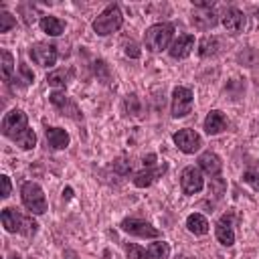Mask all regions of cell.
I'll return each mask as SVG.
<instances>
[{
    "instance_id": "cell-1",
    "label": "cell",
    "mask_w": 259,
    "mask_h": 259,
    "mask_svg": "<svg viewBox=\"0 0 259 259\" xmlns=\"http://www.w3.org/2000/svg\"><path fill=\"white\" fill-rule=\"evenodd\" d=\"M0 221H2V227L8 233H18V235H24V237H32L38 231V225L32 217H24L22 212H18L12 206L2 208Z\"/></svg>"
},
{
    "instance_id": "cell-2",
    "label": "cell",
    "mask_w": 259,
    "mask_h": 259,
    "mask_svg": "<svg viewBox=\"0 0 259 259\" xmlns=\"http://www.w3.org/2000/svg\"><path fill=\"white\" fill-rule=\"evenodd\" d=\"M172 36H174V24L172 22H158L146 30L144 45L150 53H160V51L168 49Z\"/></svg>"
},
{
    "instance_id": "cell-12",
    "label": "cell",
    "mask_w": 259,
    "mask_h": 259,
    "mask_svg": "<svg viewBox=\"0 0 259 259\" xmlns=\"http://www.w3.org/2000/svg\"><path fill=\"white\" fill-rule=\"evenodd\" d=\"M221 22H223V26L227 28V32L239 34V32L243 30V26H245V14H243L239 8L231 6V8H225Z\"/></svg>"
},
{
    "instance_id": "cell-35",
    "label": "cell",
    "mask_w": 259,
    "mask_h": 259,
    "mask_svg": "<svg viewBox=\"0 0 259 259\" xmlns=\"http://www.w3.org/2000/svg\"><path fill=\"white\" fill-rule=\"evenodd\" d=\"M123 47H125V49H123V53H125L127 57H132V59H138V57L142 55V51H140V47H138L136 42H132V40H130V42H125Z\"/></svg>"
},
{
    "instance_id": "cell-26",
    "label": "cell",
    "mask_w": 259,
    "mask_h": 259,
    "mask_svg": "<svg viewBox=\"0 0 259 259\" xmlns=\"http://www.w3.org/2000/svg\"><path fill=\"white\" fill-rule=\"evenodd\" d=\"M243 182H247L249 186H253L259 192V164H249L243 172Z\"/></svg>"
},
{
    "instance_id": "cell-31",
    "label": "cell",
    "mask_w": 259,
    "mask_h": 259,
    "mask_svg": "<svg viewBox=\"0 0 259 259\" xmlns=\"http://www.w3.org/2000/svg\"><path fill=\"white\" fill-rule=\"evenodd\" d=\"M111 168H113L115 174H119V176H127V174L132 172V162H130L127 158H117V160H113Z\"/></svg>"
},
{
    "instance_id": "cell-13",
    "label": "cell",
    "mask_w": 259,
    "mask_h": 259,
    "mask_svg": "<svg viewBox=\"0 0 259 259\" xmlns=\"http://www.w3.org/2000/svg\"><path fill=\"white\" fill-rule=\"evenodd\" d=\"M166 170H168V166H166V162H162V164H158V166H150V168H144L142 172H138L136 176H134V184L138 186V188H146V186H150V184H154L162 174H166Z\"/></svg>"
},
{
    "instance_id": "cell-40",
    "label": "cell",
    "mask_w": 259,
    "mask_h": 259,
    "mask_svg": "<svg viewBox=\"0 0 259 259\" xmlns=\"http://www.w3.org/2000/svg\"><path fill=\"white\" fill-rule=\"evenodd\" d=\"M8 259H22V257H20V255H16V253H12V255H10Z\"/></svg>"
},
{
    "instance_id": "cell-7",
    "label": "cell",
    "mask_w": 259,
    "mask_h": 259,
    "mask_svg": "<svg viewBox=\"0 0 259 259\" xmlns=\"http://www.w3.org/2000/svg\"><path fill=\"white\" fill-rule=\"evenodd\" d=\"M172 140H174L176 148H178L182 154H194V152H198L200 146H202L200 136H198L194 130H190V127L178 130V132L172 136Z\"/></svg>"
},
{
    "instance_id": "cell-16",
    "label": "cell",
    "mask_w": 259,
    "mask_h": 259,
    "mask_svg": "<svg viewBox=\"0 0 259 259\" xmlns=\"http://www.w3.org/2000/svg\"><path fill=\"white\" fill-rule=\"evenodd\" d=\"M202 125H204V132L208 136H217V134H221V132L227 130V117H225V113L221 109H212L204 117V123Z\"/></svg>"
},
{
    "instance_id": "cell-28",
    "label": "cell",
    "mask_w": 259,
    "mask_h": 259,
    "mask_svg": "<svg viewBox=\"0 0 259 259\" xmlns=\"http://www.w3.org/2000/svg\"><path fill=\"white\" fill-rule=\"evenodd\" d=\"M16 144H18L22 150H32V148L36 146V134L28 127L26 132H22V134H20V138L16 140Z\"/></svg>"
},
{
    "instance_id": "cell-6",
    "label": "cell",
    "mask_w": 259,
    "mask_h": 259,
    "mask_svg": "<svg viewBox=\"0 0 259 259\" xmlns=\"http://www.w3.org/2000/svg\"><path fill=\"white\" fill-rule=\"evenodd\" d=\"M192 103H194V95L188 87H174L172 91V103H170V111H172V117H186L192 109Z\"/></svg>"
},
{
    "instance_id": "cell-23",
    "label": "cell",
    "mask_w": 259,
    "mask_h": 259,
    "mask_svg": "<svg viewBox=\"0 0 259 259\" xmlns=\"http://www.w3.org/2000/svg\"><path fill=\"white\" fill-rule=\"evenodd\" d=\"M69 79H71V71L69 69H57V71L47 75V83L51 87H65L69 83Z\"/></svg>"
},
{
    "instance_id": "cell-30",
    "label": "cell",
    "mask_w": 259,
    "mask_h": 259,
    "mask_svg": "<svg viewBox=\"0 0 259 259\" xmlns=\"http://www.w3.org/2000/svg\"><path fill=\"white\" fill-rule=\"evenodd\" d=\"M125 255H127V259H150V253L144 247L136 245V243L125 245Z\"/></svg>"
},
{
    "instance_id": "cell-17",
    "label": "cell",
    "mask_w": 259,
    "mask_h": 259,
    "mask_svg": "<svg viewBox=\"0 0 259 259\" xmlns=\"http://www.w3.org/2000/svg\"><path fill=\"white\" fill-rule=\"evenodd\" d=\"M45 136H47V144H49L53 150H65V148L69 146V142H71L69 134H67L63 127H47Z\"/></svg>"
},
{
    "instance_id": "cell-15",
    "label": "cell",
    "mask_w": 259,
    "mask_h": 259,
    "mask_svg": "<svg viewBox=\"0 0 259 259\" xmlns=\"http://www.w3.org/2000/svg\"><path fill=\"white\" fill-rule=\"evenodd\" d=\"M198 168H200L204 174L217 178V176L221 174V170H223V160H221L214 152H202V154L198 156Z\"/></svg>"
},
{
    "instance_id": "cell-11",
    "label": "cell",
    "mask_w": 259,
    "mask_h": 259,
    "mask_svg": "<svg viewBox=\"0 0 259 259\" xmlns=\"http://www.w3.org/2000/svg\"><path fill=\"white\" fill-rule=\"evenodd\" d=\"M49 99H51V103H53L63 115H67V117H71V119H75V121H81V119H83V115H81L77 103H75L71 97H67L65 93L53 91V93L49 95Z\"/></svg>"
},
{
    "instance_id": "cell-20",
    "label": "cell",
    "mask_w": 259,
    "mask_h": 259,
    "mask_svg": "<svg viewBox=\"0 0 259 259\" xmlns=\"http://www.w3.org/2000/svg\"><path fill=\"white\" fill-rule=\"evenodd\" d=\"M40 28L49 36H59L65 30V22L61 18H57V16H42L40 18Z\"/></svg>"
},
{
    "instance_id": "cell-3",
    "label": "cell",
    "mask_w": 259,
    "mask_h": 259,
    "mask_svg": "<svg viewBox=\"0 0 259 259\" xmlns=\"http://www.w3.org/2000/svg\"><path fill=\"white\" fill-rule=\"evenodd\" d=\"M121 24H123V14H121L119 6H117V4H109V6H105V10L93 20L91 26H93L95 34L107 36V34H111V32H117V30L121 28Z\"/></svg>"
},
{
    "instance_id": "cell-9",
    "label": "cell",
    "mask_w": 259,
    "mask_h": 259,
    "mask_svg": "<svg viewBox=\"0 0 259 259\" xmlns=\"http://www.w3.org/2000/svg\"><path fill=\"white\" fill-rule=\"evenodd\" d=\"M204 186V180H202V172L200 168L196 166H186L180 174V188L184 194H196L200 192Z\"/></svg>"
},
{
    "instance_id": "cell-14",
    "label": "cell",
    "mask_w": 259,
    "mask_h": 259,
    "mask_svg": "<svg viewBox=\"0 0 259 259\" xmlns=\"http://www.w3.org/2000/svg\"><path fill=\"white\" fill-rule=\"evenodd\" d=\"M194 49V36L192 34H180L168 49L172 59H186Z\"/></svg>"
},
{
    "instance_id": "cell-18",
    "label": "cell",
    "mask_w": 259,
    "mask_h": 259,
    "mask_svg": "<svg viewBox=\"0 0 259 259\" xmlns=\"http://www.w3.org/2000/svg\"><path fill=\"white\" fill-rule=\"evenodd\" d=\"M214 235H217V241H219L221 245H225V247H231V245L235 243V231H233V227H231L227 214L214 225Z\"/></svg>"
},
{
    "instance_id": "cell-32",
    "label": "cell",
    "mask_w": 259,
    "mask_h": 259,
    "mask_svg": "<svg viewBox=\"0 0 259 259\" xmlns=\"http://www.w3.org/2000/svg\"><path fill=\"white\" fill-rule=\"evenodd\" d=\"M125 109H127L130 115H140V113H142V103H140L138 95L132 93V95L125 97Z\"/></svg>"
},
{
    "instance_id": "cell-22",
    "label": "cell",
    "mask_w": 259,
    "mask_h": 259,
    "mask_svg": "<svg viewBox=\"0 0 259 259\" xmlns=\"http://www.w3.org/2000/svg\"><path fill=\"white\" fill-rule=\"evenodd\" d=\"M217 22H219V18H217V14H214L212 10L200 12V14H194V16H192V24H194L198 30H208V28L217 26Z\"/></svg>"
},
{
    "instance_id": "cell-5",
    "label": "cell",
    "mask_w": 259,
    "mask_h": 259,
    "mask_svg": "<svg viewBox=\"0 0 259 259\" xmlns=\"http://www.w3.org/2000/svg\"><path fill=\"white\" fill-rule=\"evenodd\" d=\"M26 130H28V117H26V113L22 109H10L4 115V119H2V134L8 140L16 142L20 138V134L26 132Z\"/></svg>"
},
{
    "instance_id": "cell-19",
    "label": "cell",
    "mask_w": 259,
    "mask_h": 259,
    "mask_svg": "<svg viewBox=\"0 0 259 259\" xmlns=\"http://www.w3.org/2000/svg\"><path fill=\"white\" fill-rule=\"evenodd\" d=\"M208 221H206V217H202L200 212H192V214H188V219H186V229L192 233V235H206L208 233Z\"/></svg>"
},
{
    "instance_id": "cell-25",
    "label": "cell",
    "mask_w": 259,
    "mask_h": 259,
    "mask_svg": "<svg viewBox=\"0 0 259 259\" xmlns=\"http://www.w3.org/2000/svg\"><path fill=\"white\" fill-rule=\"evenodd\" d=\"M150 259H168L170 257V245L166 241H156L148 247Z\"/></svg>"
},
{
    "instance_id": "cell-36",
    "label": "cell",
    "mask_w": 259,
    "mask_h": 259,
    "mask_svg": "<svg viewBox=\"0 0 259 259\" xmlns=\"http://www.w3.org/2000/svg\"><path fill=\"white\" fill-rule=\"evenodd\" d=\"M0 182H2V198H8L10 196V192H12V184H10V178L6 176V174H2L0 176Z\"/></svg>"
},
{
    "instance_id": "cell-24",
    "label": "cell",
    "mask_w": 259,
    "mask_h": 259,
    "mask_svg": "<svg viewBox=\"0 0 259 259\" xmlns=\"http://www.w3.org/2000/svg\"><path fill=\"white\" fill-rule=\"evenodd\" d=\"M0 57H2V81L8 83L12 79V71H14V57L6 49L0 51Z\"/></svg>"
},
{
    "instance_id": "cell-34",
    "label": "cell",
    "mask_w": 259,
    "mask_h": 259,
    "mask_svg": "<svg viewBox=\"0 0 259 259\" xmlns=\"http://www.w3.org/2000/svg\"><path fill=\"white\" fill-rule=\"evenodd\" d=\"M18 71H20V77H22V85H30L32 81H34V73L28 69V65H24V63H20V67H18Z\"/></svg>"
},
{
    "instance_id": "cell-27",
    "label": "cell",
    "mask_w": 259,
    "mask_h": 259,
    "mask_svg": "<svg viewBox=\"0 0 259 259\" xmlns=\"http://www.w3.org/2000/svg\"><path fill=\"white\" fill-rule=\"evenodd\" d=\"M93 73L97 75V79L101 83H109L111 81V73H109V65L103 61V59H97L93 63Z\"/></svg>"
},
{
    "instance_id": "cell-37",
    "label": "cell",
    "mask_w": 259,
    "mask_h": 259,
    "mask_svg": "<svg viewBox=\"0 0 259 259\" xmlns=\"http://www.w3.org/2000/svg\"><path fill=\"white\" fill-rule=\"evenodd\" d=\"M154 162H156V154H148V158H144V166L146 168L154 166Z\"/></svg>"
},
{
    "instance_id": "cell-33",
    "label": "cell",
    "mask_w": 259,
    "mask_h": 259,
    "mask_svg": "<svg viewBox=\"0 0 259 259\" xmlns=\"http://www.w3.org/2000/svg\"><path fill=\"white\" fill-rule=\"evenodd\" d=\"M12 26H16V18L10 12H0V34L8 32Z\"/></svg>"
},
{
    "instance_id": "cell-38",
    "label": "cell",
    "mask_w": 259,
    "mask_h": 259,
    "mask_svg": "<svg viewBox=\"0 0 259 259\" xmlns=\"http://www.w3.org/2000/svg\"><path fill=\"white\" fill-rule=\"evenodd\" d=\"M63 196H65V198H71V196H73V188H65V190H63Z\"/></svg>"
},
{
    "instance_id": "cell-4",
    "label": "cell",
    "mask_w": 259,
    "mask_h": 259,
    "mask_svg": "<svg viewBox=\"0 0 259 259\" xmlns=\"http://www.w3.org/2000/svg\"><path fill=\"white\" fill-rule=\"evenodd\" d=\"M20 198H22V204L26 206V210L30 214H42L47 212V198H45V192L40 188V184L28 180L22 184L20 188Z\"/></svg>"
},
{
    "instance_id": "cell-21",
    "label": "cell",
    "mask_w": 259,
    "mask_h": 259,
    "mask_svg": "<svg viewBox=\"0 0 259 259\" xmlns=\"http://www.w3.org/2000/svg\"><path fill=\"white\" fill-rule=\"evenodd\" d=\"M219 49H221V40H219L217 36H202L200 42H198V55H200L202 59L214 57V55L219 53Z\"/></svg>"
},
{
    "instance_id": "cell-39",
    "label": "cell",
    "mask_w": 259,
    "mask_h": 259,
    "mask_svg": "<svg viewBox=\"0 0 259 259\" xmlns=\"http://www.w3.org/2000/svg\"><path fill=\"white\" fill-rule=\"evenodd\" d=\"M65 255H67L69 259H75V251H69V249H67V251H65Z\"/></svg>"
},
{
    "instance_id": "cell-29",
    "label": "cell",
    "mask_w": 259,
    "mask_h": 259,
    "mask_svg": "<svg viewBox=\"0 0 259 259\" xmlns=\"http://www.w3.org/2000/svg\"><path fill=\"white\" fill-rule=\"evenodd\" d=\"M237 61L243 63L245 67H253L257 61H259V53L255 49H243L239 55H237Z\"/></svg>"
},
{
    "instance_id": "cell-8",
    "label": "cell",
    "mask_w": 259,
    "mask_h": 259,
    "mask_svg": "<svg viewBox=\"0 0 259 259\" xmlns=\"http://www.w3.org/2000/svg\"><path fill=\"white\" fill-rule=\"evenodd\" d=\"M28 55H30L32 63H36L38 67H53L57 63V57H59L57 47L55 45H49V42H36V45H32L30 51H28Z\"/></svg>"
},
{
    "instance_id": "cell-10",
    "label": "cell",
    "mask_w": 259,
    "mask_h": 259,
    "mask_svg": "<svg viewBox=\"0 0 259 259\" xmlns=\"http://www.w3.org/2000/svg\"><path fill=\"white\" fill-rule=\"evenodd\" d=\"M121 229L134 237H142V239H158L160 237V231L156 227H152L150 223L146 221H140V219H123L121 221Z\"/></svg>"
}]
</instances>
